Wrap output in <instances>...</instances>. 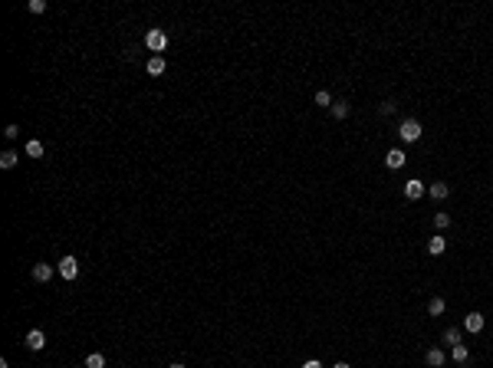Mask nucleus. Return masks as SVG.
Instances as JSON below:
<instances>
[{"label": "nucleus", "mask_w": 493, "mask_h": 368, "mask_svg": "<svg viewBox=\"0 0 493 368\" xmlns=\"http://www.w3.org/2000/svg\"><path fill=\"white\" fill-rule=\"evenodd\" d=\"M4 135H7V138H17V135H20V128H17V125H7Z\"/></svg>", "instance_id": "nucleus-24"}, {"label": "nucleus", "mask_w": 493, "mask_h": 368, "mask_svg": "<svg viewBox=\"0 0 493 368\" xmlns=\"http://www.w3.org/2000/svg\"><path fill=\"white\" fill-rule=\"evenodd\" d=\"M30 10L33 13H46V0H30Z\"/></svg>", "instance_id": "nucleus-23"}, {"label": "nucleus", "mask_w": 493, "mask_h": 368, "mask_svg": "<svg viewBox=\"0 0 493 368\" xmlns=\"http://www.w3.org/2000/svg\"><path fill=\"white\" fill-rule=\"evenodd\" d=\"M424 362L431 365V368H441V365H444V352H441V349H428Z\"/></svg>", "instance_id": "nucleus-12"}, {"label": "nucleus", "mask_w": 493, "mask_h": 368, "mask_svg": "<svg viewBox=\"0 0 493 368\" xmlns=\"http://www.w3.org/2000/svg\"><path fill=\"white\" fill-rule=\"evenodd\" d=\"M86 368H106V355H99V352H92V355L86 358Z\"/></svg>", "instance_id": "nucleus-19"}, {"label": "nucleus", "mask_w": 493, "mask_h": 368, "mask_svg": "<svg viewBox=\"0 0 493 368\" xmlns=\"http://www.w3.org/2000/svg\"><path fill=\"white\" fill-rule=\"evenodd\" d=\"M17 161H20L17 151H4V155H0V168H13Z\"/></svg>", "instance_id": "nucleus-14"}, {"label": "nucleus", "mask_w": 493, "mask_h": 368, "mask_svg": "<svg viewBox=\"0 0 493 368\" xmlns=\"http://www.w3.org/2000/svg\"><path fill=\"white\" fill-rule=\"evenodd\" d=\"M444 309H447V303H444L441 296H434V299L428 303V312H431V316H444Z\"/></svg>", "instance_id": "nucleus-13"}, {"label": "nucleus", "mask_w": 493, "mask_h": 368, "mask_svg": "<svg viewBox=\"0 0 493 368\" xmlns=\"http://www.w3.org/2000/svg\"><path fill=\"white\" fill-rule=\"evenodd\" d=\"M332 115H336V119H345V115H349V102H345V99H339L336 106H332Z\"/></svg>", "instance_id": "nucleus-20"}, {"label": "nucleus", "mask_w": 493, "mask_h": 368, "mask_svg": "<svg viewBox=\"0 0 493 368\" xmlns=\"http://www.w3.org/2000/svg\"><path fill=\"white\" fill-rule=\"evenodd\" d=\"M50 276H53L50 263H37V266H33V280H37V283H50Z\"/></svg>", "instance_id": "nucleus-7"}, {"label": "nucleus", "mask_w": 493, "mask_h": 368, "mask_svg": "<svg viewBox=\"0 0 493 368\" xmlns=\"http://www.w3.org/2000/svg\"><path fill=\"white\" fill-rule=\"evenodd\" d=\"M316 106H322V109H332V95L325 92V89H319V92H316Z\"/></svg>", "instance_id": "nucleus-21"}, {"label": "nucleus", "mask_w": 493, "mask_h": 368, "mask_svg": "<svg viewBox=\"0 0 493 368\" xmlns=\"http://www.w3.org/2000/svg\"><path fill=\"white\" fill-rule=\"evenodd\" d=\"M145 69H148V76H161L165 73V56H151L145 62Z\"/></svg>", "instance_id": "nucleus-10"}, {"label": "nucleus", "mask_w": 493, "mask_h": 368, "mask_svg": "<svg viewBox=\"0 0 493 368\" xmlns=\"http://www.w3.org/2000/svg\"><path fill=\"white\" fill-rule=\"evenodd\" d=\"M424 194H428L424 181H418V178H411V181H405V197H408V200H421Z\"/></svg>", "instance_id": "nucleus-4"}, {"label": "nucleus", "mask_w": 493, "mask_h": 368, "mask_svg": "<svg viewBox=\"0 0 493 368\" xmlns=\"http://www.w3.org/2000/svg\"><path fill=\"white\" fill-rule=\"evenodd\" d=\"M398 135H401V142H418V138L424 135V128H421L418 119H405L401 128H398Z\"/></svg>", "instance_id": "nucleus-2"}, {"label": "nucleus", "mask_w": 493, "mask_h": 368, "mask_svg": "<svg viewBox=\"0 0 493 368\" xmlns=\"http://www.w3.org/2000/svg\"><path fill=\"white\" fill-rule=\"evenodd\" d=\"M405 161H408V155H405V151H401V148H391V151H388V155H385V164H388V168H391V171L405 168Z\"/></svg>", "instance_id": "nucleus-6"}, {"label": "nucleus", "mask_w": 493, "mask_h": 368, "mask_svg": "<svg viewBox=\"0 0 493 368\" xmlns=\"http://www.w3.org/2000/svg\"><path fill=\"white\" fill-rule=\"evenodd\" d=\"M450 352H454V362H461V365H464V362L470 358V352H467V345H464V342H461V345H454Z\"/></svg>", "instance_id": "nucleus-18"}, {"label": "nucleus", "mask_w": 493, "mask_h": 368, "mask_svg": "<svg viewBox=\"0 0 493 368\" xmlns=\"http://www.w3.org/2000/svg\"><path fill=\"white\" fill-rule=\"evenodd\" d=\"M444 345H450V349L461 345V329H447V332H444Z\"/></svg>", "instance_id": "nucleus-16"}, {"label": "nucleus", "mask_w": 493, "mask_h": 368, "mask_svg": "<svg viewBox=\"0 0 493 368\" xmlns=\"http://www.w3.org/2000/svg\"><path fill=\"white\" fill-rule=\"evenodd\" d=\"M56 270H59V276H62L66 283H73L76 276H79V260H76V256H62Z\"/></svg>", "instance_id": "nucleus-3"}, {"label": "nucleus", "mask_w": 493, "mask_h": 368, "mask_svg": "<svg viewBox=\"0 0 493 368\" xmlns=\"http://www.w3.org/2000/svg\"><path fill=\"white\" fill-rule=\"evenodd\" d=\"M303 368H322V362H316V358H309V362H303Z\"/></svg>", "instance_id": "nucleus-25"}, {"label": "nucleus", "mask_w": 493, "mask_h": 368, "mask_svg": "<svg viewBox=\"0 0 493 368\" xmlns=\"http://www.w3.org/2000/svg\"><path fill=\"white\" fill-rule=\"evenodd\" d=\"M26 349H30V352H43V349H46L43 329H30V332H26Z\"/></svg>", "instance_id": "nucleus-5"}, {"label": "nucleus", "mask_w": 493, "mask_h": 368, "mask_svg": "<svg viewBox=\"0 0 493 368\" xmlns=\"http://www.w3.org/2000/svg\"><path fill=\"white\" fill-rule=\"evenodd\" d=\"M428 194H431L434 200H444V197H447V194H450V187L444 184V181H434L431 187H428Z\"/></svg>", "instance_id": "nucleus-11"}, {"label": "nucleus", "mask_w": 493, "mask_h": 368, "mask_svg": "<svg viewBox=\"0 0 493 368\" xmlns=\"http://www.w3.org/2000/svg\"><path fill=\"white\" fill-rule=\"evenodd\" d=\"M145 46L151 50V56H161V53H165V46H168V33H165V30H158V26H151V30L145 33Z\"/></svg>", "instance_id": "nucleus-1"}, {"label": "nucleus", "mask_w": 493, "mask_h": 368, "mask_svg": "<svg viewBox=\"0 0 493 368\" xmlns=\"http://www.w3.org/2000/svg\"><path fill=\"white\" fill-rule=\"evenodd\" d=\"M444 250H447V240H444L441 233H437V237H431V240H428V253H431V256H441Z\"/></svg>", "instance_id": "nucleus-9"}, {"label": "nucleus", "mask_w": 493, "mask_h": 368, "mask_svg": "<svg viewBox=\"0 0 493 368\" xmlns=\"http://www.w3.org/2000/svg\"><path fill=\"white\" fill-rule=\"evenodd\" d=\"M464 325H467V332L477 336V332H483V316H480V312H470V316L464 319Z\"/></svg>", "instance_id": "nucleus-8"}, {"label": "nucleus", "mask_w": 493, "mask_h": 368, "mask_svg": "<svg viewBox=\"0 0 493 368\" xmlns=\"http://www.w3.org/2000/svg\"><path fill=\"white\" fill-rule=\"evenodd\" d=\"M168 368H184V365H178V362H175V365H168Z\"/></svg>", "instance_id": "nucleus-27"}, {"label": "nucleus", "mask_w": 493, "mask_h": 368, "mask_svg": "<svg viewBox=\"0 0 493 368\" xmlns=\"http://www.w3.org/2000/svg\"><path fill=\"white\" fill-rule=\"evenodd\" d=\"M336 368H352V365L349 362H336Z\"/></svg>", "instance_id": "nucleus-26"}, {"label": "nucleus", "mask_w": 493, "mask_h": 368, "mask_svg": "<svg viewBox=\"0 0 493 368\" xmlns=\"http://www.w3.org/2000/svg\"><path fill=\"white\" fill-rule=\"evenodd\" d=\"M434 227H437V230H447V227H450V214L437 211V214H434Z\"/></svg>", "instance_id": "nucleus-17"}, {"label": "nucleus", "mask_w": 493, "mask_h": 368, "mask_svg": "<svg viewBox=\"0 0 493 368\" xmlns=\"http://www.w3.org/2000/svg\"><path fill=\"white\" fill-rule=\"evenodd\" d=\"M26 155H30V158H43V142H37V138L26 142Z\"/></svg>", "instance_id": "nucleus-15"}, {"label": "nucleus", "mask_w": 493, "mask_h": 368, "mask_svg": "<svg viewBox=\"0 0 493 368\" xmlns=\"http://www.w3.org/2000/svg\"><path fill=\"white\" fill-rule=\"evenodd\" d=\"M395 109H398V106H395V102L388 99V102H381V106H378V115H391Z\"/></svg>", "instance_id": "nucleus-22"}]
</instances>
